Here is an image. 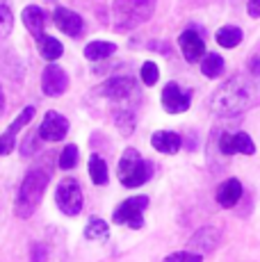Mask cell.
<instances>
[{
    "mask_svg": "<svg viewBox=\"0 0 260 262\" xmlns=\"http://www.w3.org/2000/svg\"><path fill=\"white\" fill-rule=\"evenodd\" d=\"M178 43H181V50L187 62H199L203 57L206 46H203V39L197 30H185L181 37H178Z\"/></svg>",
    "mask_w": 260,
    "mask_h": 262,
    "instance_id": "5bb4252c",
    "label": "cell"
},
{
    "mask_svg": "<svg viewBox=\"0 0 260 262\" xmlns=\"http://www.w3.org/2000/svg\"><path fill=\"white\" fill-rule=\"evenodd\" d=\"M23 23H26V28L30 30V34H34V39H37L44 34L46 16H44V12L37 7V5H30V7L23 9Z\"/></svg>",
    "mask_w": 260,
    "mask_h": 262,
    "instance_id": "ac0fdd59",
    "label": "cell"
},
{
    "mask_svg": "<svg viewBox=\"0 0 260 262\" xmlns=\"http://www.w3.org/2000/svg\"><path fill=\"white\" fill-rule=\"evenodd\" d=\"M101 94L112 100H123V98H130V96L137 94V84H135V80L130 78V75H114V78L103 82Z\"/></svg>",
    "mask_w": 260,
    "mask_h": 262,
    "instance_id": "ba28073f",
    "label": "cell"
},
{
    "mask_svg": "<svg viewBox=\"0 0 260 262\" xmlns=\"http://www.w3.org/2000/svg\"><path fill=\"white\" fill-rule=\"evenodd\" d=\"M37 46H39V53L44 55V59H48L51 64L55 62V59L62 57V53H64L62 41H57L55 37H48V34L37 37Z\"/></svg>",
    "mask_w": 260,
    "mask_h": 262,
    "instance_id": "d6986e66",
    "label": "cell"
},
{
    "mask_svg": "<svg viewBox=\"0 0 260 262\" xmlns=\"http://www.w3.org/2000/svg\"><path fill=\"white\" fill-rule=\"evenodd\" d=\"M247 12L251 18H260V0H247Z\"/></svg>",
    "mask_w": 260,
    "mask_h": 262,
    "instance_id": "f1b7e54d",
    "label": "cell"
},
{
    "mask_svg": "<svg viewBox=\"0 0 260 262\" xmlns=\"http://www.w3.org/2000/svg\"><path fill=\"white\" fill-rule=\"evenodd\" d=\"M53 18H55V25L62 30L64 34L69 37H80L84 32V21L80 14H76L73 9H67V7H57L53 12Z\"/></svg>",
    "mask_w": 260,
    "mask_h": 262,
    "instance_id": "7c38bea8",
    "label": "cell"
},
{
    "mask_svg": "<svg viewBox=\"0 0 260 262\" xmlns=\"http://www.w3.org/2000/svg\"><path fill=\"white\" fill-rule=\"evenodd\" d=\"M219 150L224 155H235V153H242V155H253L256 153V146H253L251 137L247 133H235V135H222L219 139Z\"/></svg>",
    "mask_w": 260,
    "mask_h": 262,
    "instance_id": "8fae6325",
    "label": "cell"
},
{
    "mask_svg": "<svg viewBox=\"0 0 260 262\" xmlns=\"http://www.w3.org/2000/svg\"><path fill=\"white\" fill-rule=\"evenodd\" d=\"M59 167L62 169H73L78 164V146H67V148L62 150V155H59Z\"/></svg>",
    "mask_w": 260,
    "mask_h": 262,
    "instance_id": "4316f807",
    "label": "cell"
},
{
    "mask_svg": "<svg viewBox=\"0 0 260 262\" xmlns=\"http://www.w3.org/2000/svg\"><path fill=\"white\" fill-rule=\"evenodd\" d=\"M89 178L94 185H105L107 183V164L103 162V158L92 155L89 158Z\"/></svg>",
    "mask_w": 260,
    "mask_h": 262,
    "instance_id": "7402d4cb",
    "label": "cell"
},
{
    "mask_svg": "<svg viewBox=\"0 0 260 262\" xmlns=\"http://www.w3.org/2000/svg\"><path fill=\"white\" fill-rule=\"evenodd\" d=\"M151 146L160 153H167V155H176L183 146V139L178 133H171V130H160L151 137Z\"/></svg>",
    "mask_w": 260,
    "mask_h": 262,
    "instance_id": "2e32d148",
    "label": "cell"
},
{
    "mask_svg": "<svg viewBox=\"0 0 260 262\" xmlns=\"http://www.w3.org/2000/svg\"><path fill=\"white\" fill-rule=\"evenodd\" d=\"M240 41H242V30L235 25H224L217 30V43L222 48H235Z\"/></svg>",
    "mask_w": 260,
    "mask_h": 262,
    "instance_id": "44dd1931",
    "label": "cell"
},
{
    "mask_svg": "<svg viewBox=\"0 0 260 262\" xmlns=\"http://www.w3.org/2000/svg\"><path fill=\"white\" fill-rule=\"evenodd\" d=\"M139 75H142V82H144V84L153 87V84L158 82V78H160L158 64H156V62H144V64H142V71H139Z\"/></svg>",
    "mask_w": 260,
    "mask_h": 262,
    "instance_id": "484cf974",
    "label": "cell"
},
{
    "mask_svg": "<svg viewBox=\"0 0 260 262\" xmlns=\"http://www.w3.org/2000/svg\"><path fill=\"white\" fill-rule=\"evenodd\" d=\"M164 262H203V258L199 253H192V251H178V253L167 255Z\"/></svg>",
    "mask_w": 260,
    "mask_h": 262,
    "instance_id": "83f0119b",
    "label": "cell"
},
{
    "mask_svg": "<svg viewBox=\"0 0 260 262\" xmlns=\"http://www.w3.org/2000/svg\"><path fill=\"white\" fill-rule=\"evenodd\" d=\"M32 117H34V107H26L21 112V117H16L12 121V125H9V128L3 133V137H0V155L12 153L14 146H16V133L21 128H26L30 121H32Z\"/></svg>",
    "mask_w": 260,
    "mask_h": 262,
    "instance_id": "4fadbf2b",
    "label": "cell"
},
{
    "mask_svg": "<svg viewBox=\"0 0 260 262\" xmlns=\"http://www.w3.org/2000/svg\"><path fill=\"white\" fill-rule=\"evenodd\" d=\"M219 230L210 228V226H206V228H201L197 235H192V239H189V249H192V253H208V251H212L214 246H217L219 242Z\"/></svg>",
    "mask_w": 260,
    "mask_h": 262,
    "instance_id": "9a60e30c",
    "label": "cell"
},
{
    "mask_svg": "<svg viewBox=\"0 0 260 262\" xmlns=\"http://www.w3.org/2000/svg\"><path fill=\"white\" fill-rule=\"evenodd\" d=\"M153 7H156V0H117L112 7L114 28L119 32H128V30L137 28L151 18Z\"/></svg>",
    "mask_w": 260,
    "mask_h": 262,
    "instance_id": "3957f363",
    "label": "cell"
},
{
    "mask_svg": "<svg viewBox=\"0 0 260 262\" xmlns=\"http://www.w3.org/2000/svg\"><path fill=\"white\" fill-rule=\"evenodd\" d=\"M201 71H203V75H208V78H217V75H222V71H224V59L219 57L217 53H208L201 62Z\"/></svg>",
    "mask_w": 260,
    "mask_h": 262,
    "instance_id": "603a6c76",
    "label": "cell"
},
{
    "mask_svg": "<svg viewBox=\"0 0 260 262\" xmlns=\"http://www.w3.org/2000/svg\"><path fill=\"white\" fill-rule=\"evenodd\" d=\"M5 110V96H3V89H0V114H3Z\"/></svg>",
    "mask_w": 260,
    "mask_h": 262,
    "instance_id": "f546056e",
    "label": "cell"
},
{
    "mask_svg": "<svg viewBox=\"0 0 260 262\" xmlns=\"http://www.w3.org/2000/svg\"><path fill=\"white\" fill-rule=\"evenodd\" d=\"M260 100V80L249 75H233L214 92L210 107L219 117H235Z\"/></svg>",
    "mask_w": 260,
    "mask_h": 262,
    "instance_id": "6da1fadb",
    "label": "cell"
},
{
    "mask_svg": "<svg viewBox=\"0 0 260 262\" xmlns=\"http://www.w3.org/2000/svg\"><path fill=\"white\" fill-rule=\"evenodd\" d=\"M69 87V75L64 71L62 67H57V64H48L46 69H44V75H41V89L46 96H51V98H57V96H62L67 92Z\"/></svg>",
    "mask_w": 260,
    "mask_h": 262,
    "instance_id": "52a82bcc",
    "label": "cell"
},
{
    "mask_svg": "<svg viewBox=\"0 0 260 262\" xmlns=\"http://www.w3.org/2000/svg\"><path fill=\"white\" fill-rule=\"evenodd\" d=\"M107 235H110V228L103 219H89L87 228H84V237L98 242V239H107Z\"/></svg>",
    "mask_w": 260,
    "mask_h": 262,
    "instance_id": "cb8c5ba5",
    "label": "cell"
},
{
    "mask_svg": "<svg viewBox=\"0 0 260 262\" xmlns=\"http://www.w3.org/2000/svg\"><path fill=\"white\" fill-rule=\"evenodd\" d=\"M146 208H148V196H133V199L123 201V203L114 210L112 221L139 230L144 226V210Z\"/></svg>",
    "mask_w": 260,
    "mask_h": 262,
    "instance_id": "5b68a950",
    "label": "cell"
},
{
    "mask_svg": "<svg viewBox=\"0 0 260 262\" xmlns=\"http://www.w3.org/2000/svg\"><path fill=\"white\" fill-rule=\"evenodd\" d=\"M240 196H242V185H240V180L237 178H228L226 183L219 185L217 203L222 205V208H233V205L240 201Z\"/></svg>",
    "mask_w": 260,
    "mask_h": 262,
    "instance_id": "e0dca14e",
    "label": "cell"
},
{
    "mask_svg": "<svg viewBox=\"0 0 260 262\" xmlns=\"http://www.w3.org/2000/svg\"><path fill=\"white\" fill-rule=\"evenodd\" d=\"M151 178V164L144 162L135 148H126L119 162V180L123 187H142Z\"/></svg>",
    "mask_w": 260,
    "mask_h": 262,
    "instance_id": "277c9868",
    "label": "cell"
},
{
    "mask_svg": "<svg viewBox=\"0 0 260 262\" xmlns=\"http://www.w3.org/2000/svg\"><path fill=\"white\" fill-rule=\"evenodd\" d=\"M117 50V46L114 43H110V41H92V43H87V48H84V57L87 59H92V62H101V59L105 57H110V55Z\"/></svg>",
    "mask_w": 260,
    "mask_h": 262,
    "instance_id": "ffe728a7",
    "label": "cell"
},
{
    "mask_svg": "<svg viewBox=\"0 0 260 262\" xmlns=\"http://www.w3.org/2000/svg\"><path fill=\"white\" fill-rule=\"evenodd\" d=\"M160 103L169 114H181L185 110H189V94L181 92V87L176 82H167V87L162 89Z\"/></svg>",
    "mask_w": 260,
    "mask_h": 262,
    "instance_id": "30bf717a",
    "label": "cell"
},
{
    "mask_svg": "<svg viewBox=\"0 0 260 262\" xmlns=\"http://www.w3.org/2000/svg\"><path fill=\"white\" fill-rule=\"evenodd\" d=\"M67 133H69V121L57 112H48L37 130V135L41 139H46V142H59V139L67 137Z\"/></svg>",
    "mask_w": 260,
    "mask_h": 262,
    "instance_id": "9c48e42d",
    "label": "cell"
},
{
    "mask_svg": "<svg viewBox=\"0 0 260 262\" xmlns=\"http://www.w3.org/2000/svg\"><path fill=\"white\" fill-rule=\"evenodd\" d=\"M55 203L64 214L76 216L82 210V189H80L78 180L64 178L57 185V191H55Z\"/></svg>",
    "mask_w": 260,
    "mask_h": 262,
    "instance_id": "8992f818",
    "label": "cell"
},
{
    "mask_svg": "<svg viewBox=\"0 0 260 262\" xmlns=\"http://www.w3.org/2000/svg\"><path fill=\"white\" fill-rule=\"evenodd\" d=\"M14 28V14L7 5H0V39H7Z\"/></svg>",
    "mask_w": 260,
    "mask_h": 262,
    "instance_id": "d4e9b609",
    "label": "cell"
},
{
    "mask_svg": "<svg viewBox=\"0 0 260 262\" xmlns=\"http://www.w3.org/2000/svg\"><path fill=\"white\" fill-rule=\"evenodd\" d=\"M48 178L51 173L44 169H30L23 178L21 187H18V196H16V208H14V214L21 216V219H28V216L34 214V210L39 208L44 199V191L48 187Z\"/></svg>",
    "mask_w": 260,
    "mask_h": 262,
    "instance_id": "7a4b0ae2",
    "label": "cell"
}]
</instances>
